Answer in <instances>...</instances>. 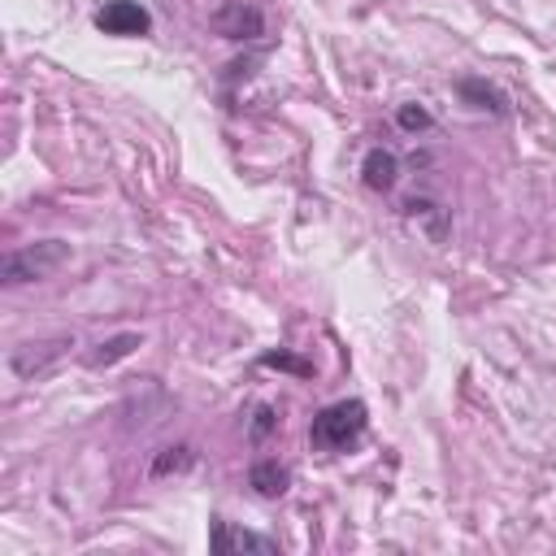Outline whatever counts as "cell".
Masks as SVG:
<instances>
[{"label":"cell","mask_w":556,"mask_h":556,"mask_svg":"<svg viewBox=\"0 0 556 556\" xmlns=\"http://www.w3.org/2000/svg\"><path fill=\"white\" fill-rule=\"evenodd\" d=\"M274 430H278V413H274L269 404H256V408H252V421H248V439H252V443H265Z\"/></svg>","instance_id":"11"},{"label":"cell","mask_w":556,"mask_h":556,"mask_svg":"<svg viewBox=\"0 0 556 556\" xmlns=\"http://www.w3.org/2000/svg\"><path fill=\"white\" fill-rule=\"evenodd\" d=\"M96 26L104 35H148L152 30V13L139 0H109L96 9Z\"/></svg>","instance_id":"3"},{"label":"cell","mask_w":556,"mask_h":556,"mask_svg":"<svg viewBox=\"0 0 556 556\" xmlns=\"http://www.w3.org/2000/svg\"><path fill=\"white\" fill-rule=\"evenodd\" d=\"M65 256H70V243H61V239L26 243V248H13V252L4 256L0 274H4L9 287H17V282H39V278H48L52 269H61Z\"/></svg>","instance_id":"2"},{"label":"cell","mask_w":556,"mask_h":556,"mask_svg":"<svg viewBox=\"0 0 556 556\" xmlns=\"http://www.w3.org/2000/svg\"><path fill=\"white\" fill-rule=\"evenodd\" d=\"M195 465V452L187 447V443H178V447H161V456L152 460V473L161 478V473H182V469H191Z\"/></svg>","instance_id":"10"},{"label":"cell","mask_w":556,"mask_h":556,"mask_svg":"<svg viewBox=\"0 0 556 556\" xmlns=\"http://www.w3.org/2000/svg\"><path fill=\"white\" fill-rule=\"evenodd\" d=\"M248 482L256 486V495H265V500H278V495L287 491L291 473H287V465H278V460H256V465L248 469Z\"/></svg>","instance_id":"7"},{"label":"cell","mask_w":556,"mask_h":556,"mask_svg":"<svg viewBox=\"0 0 556 556\" xmlns=\"http://www.w3.org/2000/svg\"><path fill=\"white\" fill-rule=\"evenodd\" d=\"M261 365H265V369H287V374H300V378H308V374H313V365H308V361H300V356H291V352H265V356H261Z\"/></svg>","instance_id":"12"},{"label":"cell","mask_w":556,"mask_h":556,"mask_svg":"<svg viewBox=\"0 0 556 556\" xmlns=\"http://www.w3.org/2000/svg\"><path fill=\"white\" fill-rule=\"evenodd\" d=\"M65 348H74L70 339H52V343H22L13 356H9V365H13V374H22V378H30V374H39V369H48Z\"/></svg>","instance_id":"5"},{"label":"cell","mask_w":556,"mask_h":556,"mask_svg":"<svg viewBox=\"0 0 556 556\" xmlns=\"http://www.w3.org/2000/svg\"><path fill=\"white\" fill-rule=\"evenodd\" d=\"M460 96L473 100V109H491V113H504V96L495 87H486L482 78H465L460 83Z\"/></svg>","instance_id":"9"},{"label":"cell","mask_w":556,"mask_h":556,"mask_svg":"<svg viewBox=\"0 0 556 556\" xmlns=\"http://www.w3.org/2000/svg\"><path fill=\"white\" fill-rule=\"evenodd\" d=\"M135 348H139V334H117V339L100 343V352L91 356V369H109V365H117L122 356H130Z\"/></svg>","instance_id":"8"},{"label":"cell","mask_w":556,"mask_h":556,"mask_svg":"<svg viewBox=\"0 0 556 556\" xmlns=\"http://www.w3.org/2000/svg\"><path fill=\"white\" fill-rule=\"evenodd\" d=\"M395 122H400L404 130H430V126H434V117H430V113H426L421 104H400Z\"/></svg>","instance_id":"13"},{"label":"cell","mask_w":556,"mask_h":556,"mask_svg":"<svg viewBox=\"0 0 556 556\" xmlns=\"http://www.w3.org/2000/svg\"><path fill=\"white\" fill-rule=\"evenodd\" d=\"M361 174H365L369 191H391L400 182V161H395L391 148H369L365 161H361Z\"/></svg>","instance_id":"6"},{"label":"cell","mask_w":556,"mask_h":556,"mask_svg":"<svg viewBox=\"0 0 556 556\" xmlns=\"http://www.w3.org/2000/svg\"><path fill=\"white\" fill-rule=\"evenodd\" d=\"M208 547L217 556H235V552H261V556H274L278 543L265 539V534H252V530H239L230 521H208Z\"/></svg>","instance_id":"4"},{"label":"cell","mask_w":556,"mask_h":556,"mask_svg":"<svg viewBox=\"0 0 556 556\" xmlns=\"http://www.w3.org/2000/svg\"><path fill=\"white\" fill-rule=\"evenodd\" d=\"M365 417H369V413H365L361 400L326 404V408L313 417V426H308V443H313L317 452H348V447L361 439Z\"/></svg>","instance_id":"1"}]
</instances>
